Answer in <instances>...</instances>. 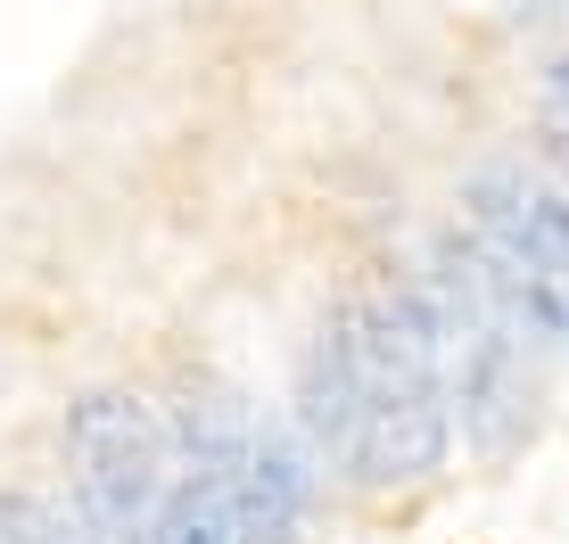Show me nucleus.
Instances as JSON below:
<instances>
[{"label":"nucleus","mask_w":569,"mask_h":544,"mask_svg":"<svg viewBox=\"0 0 569 544\" xmlns=\"http://www.w3.org/2000/svg\"><path fill=\"white\" fill-rule=\"evenodd\" d=\"M0 544H9V528H0Z\"/></svg>","instance_id":"nucleus-10"},{"label":"nucleus","mask_w":569,"mask_h":544,"mask_svg":"<svg viewBox=\"0 0 569 544\" xmlns=\"http://www.w3.org/2000/svg\"><path fill=\"white\" fill-rule=\"evenodd\" d=\"M248 437H257V413H248L231 387H214V380H190V387H182V404H173V430H166V445H182L190 471L214 478V487H231V478H240Z\"/></svg>","instance_id":"nucleus-7"},{"label":"nucleus","mask_w":569,"mask_h":544,"mask_svg":"<svg viewBox=\"0 0 569 544\" xmlns=\"http://www.w3.org/2000/svg\"><path fill=\"white\" fill-rule=\"evenodd\" d=\"M166 421L149 413L132 387H91L83 404H67V462H74V503L91 512V528L108 544H132L141 520L166 495Z\"/></svg>","instance_id":"nucleus-1"},{"label":"nucleus","mask_w":569,"mask_h":544,"mask_svg":"<svg viewBox=\"0 0 569 544\" xmlns=\"http://www.w3.org/2000/svg\"><path fill=\"white\" fill-rule=\"evenodd\" d=\"M446 445H455V396H446V380L380 387V396L363 404L356 462H347V471H356L363 487H421L429 471H446Z\"/></svg>","instance_id":"nucleus-4"},{"label":"nucleus","mask_w":569,"mask_h":544,"mask_svg":"<svg viewBox=\"0 0 569 544\" xmlns=\"http://www.w3.org/2000/svg\"><path fill=\"white\" fill-rule=\"evenodd\" d=\"M545 83H553V108H561V115H569V50H561V58H553V74H545Z\"/></svg>","instance_id":"nucleus-9"},{"label":"nucleus","mask_w":569,"mask_h":544,"mask_svg":"<svg viewBox=\"0 0 569 544\" xmlns=\"http://www.w3.org/2000/svg\"><path fill=\"white\" fill-rule=\"evenodd\" d=\"M223 495H231L240 544H298L313 495H322V462H313V445L289 430V421H257L248 462H240V478H231Z\"/></svg>","instance_id":"nucleus-5"},{"label":"nucleus","mask_w":569,"mask_h":544,"mask_svg":"<svg viewBox=\"0 0 569 544\" xmlns=\"http://www.w3.org/2000/svg\"><path fill=\"white\" fill-rule=\"evenodd\" d=\"M363 363L356 346H347L339 314H330L322 330H313L306 363H298V437L313 445V462H356V430H363Z\"/></svg>","instance_id":"nucleus-6"},{"label":"nucleus","mask_w":569,"mask_h":544,"mask_svg":"<svg viewBox=\"0 0 569 544\" xmlns=\"http://www.w3.org/2000/svg\"><path fill=\"white\" fill-rule=\"evenodd\" d=\"M132 544H240V528H231V495L214 487V478H199V471L173 478Z\"/></svg>","instance_id":"nucleus-8"},{"label":"nucleus","mask_w":569,"mask_h":544,"mask_svg":"<svg viewBox=\"0 0 569 544\" xmlns=\"http://www.w3.org/2000/svg\"><path fill=\"white\" fill-rule=\"evenodd\" d=\"M462 206H470V231L512 272H537L569 298V190L528 182L520 165H479L462 182Z\"/></svg>","instance_id":"nucleus-2"},{"label":"nucleus","mask_w":569,"mask_h":544,"mask_svg":"<svg viewBox=\"0 0 569 544\" xmlns=\"http://www.w3.org/2000/svg\"><path fill=\"white\" fill-rule=\"evenodd\" d=\"M446 396H455L462 437L479 445L487 462L520 454L528 430H537V372H528V346L503 339V330H462V339H455Z\"/></svg>","instance_id":"nucleus-3"}]
</instances>
